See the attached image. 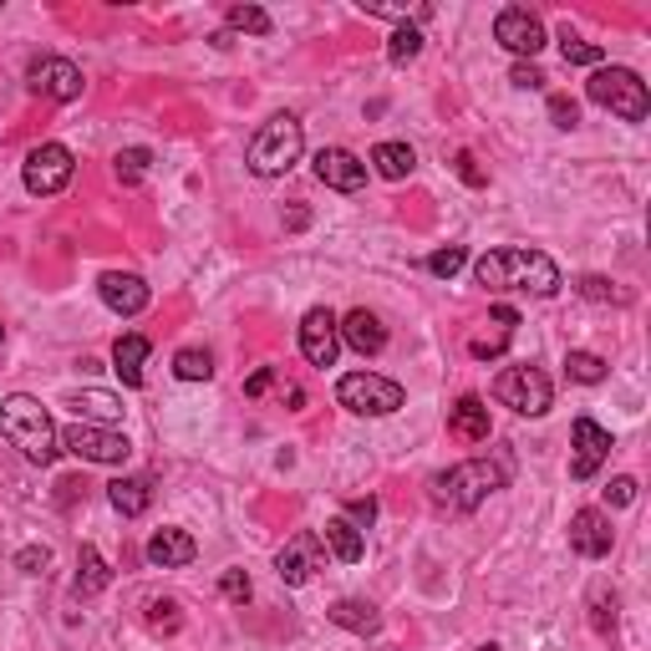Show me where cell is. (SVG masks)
Here are the masks:
<instances>
[{"label": "cell", "mask_w": 651, "mask_h": 651, "mask_svg": "<svg viewBox=\"0 0 651 651\" xmlns=\"http://www.w3.org/2000/svg\"><path fill=\"white\" fill-rule=\"evenodd\" d=\"M453 168H459V178H463V184H474V189H484V184H488V174L478 168V158H474L469 149H463L459 158H453Z\"/></svg>", "instance_id": "obj_39"}, {"label": "cell", "mask_w": 651, "mask_h": 651, "mask_svg": "<svg viewBox=\"0 0 651 651\" xmlns=\"http://www.w3.org/2000/svg\"><path fill=\"white\" fill-rule=\"evenodd\" d=\"M224 21H229V31H245V36H270V11H260V5H229Z\"/></svg>", "instance_id": "obj_30"}, {"label": "cell", "mask_w": 651, "mask_h": 651, "mask_svg": "<svg viewBox=\"0 0 651 651\" xmlns=\"http://www.w3.org/2000/svg\"><path fill=\"white\" fill-rule=\"evenodd\" d=\"M336 326H341V341H346L356 356H377L387 346V326L377 321L367 306H362V311H352L346 321H336Z\"/></svg>", "instance_id": "obj_18"}, {"label": "cell", "mask_w": 651, "mask_h": 651, "mask_svg": "<svg viewBox=\"0 0 651 651\" xmlns=\"http://www.w3.org/2000/svg\"><path fill=\"white\" fill-rule=\"evenodd\" d=\"M300 153H306V128H300V118L275 113V118L250 138V174L255 178H281L300 163Z\"/></svg>", "instance_id": "obj_4"}, {"label": "cell", "mask_w": 651, "mask_h": 651, "mask_svg": "<svg viewBox=\"0 0 651 651\" xmlns=\"http://www.w3.org/2000/svg\"><path fill=\"white\" fill-rule=\"evenodd\" d=\"M174 371L184 382H209V377H214V356L199 352V346H184V352L174 356Z\"/></svg>", "instance_id": "obj_29"}, {"label": "cell", "mask_w": 651, "mask_h": 651, "mask_svg": "<svg viewBox=\"0 0 651 651\" xmlns=\"http://www.w3.org/2000/svg\"><path fill=\"white\" fill-rule=\"evenodd\" d=\"M326 616H331V626L352 631V637H371V631L382 626V616H377V606H371V601H336Z\"/></svg>", "instance_id": "obj_24"}, {"label": "cell", "mask_w": 651, "mask_h": 651, "mask_svg": "<svg viewBox=\"0 0 651 651\" xmlns=\"http://www.w3.org/2000/svg\"><path fill=\"white\" fill-rule=\"evenodd\" d=\"M321 565H326V545L316 530H300L296 540H285V549L275 555V570H281L285 585H306Z\"/></svg>", "instance_id": "obj_14"}, {"label": "cell", "mask_w": 651, "mask_h": 651, "mask_svg": "<svg viewBox=\"0 0 651 651\" xmlns=\"http://www.w3.org/2000/svg\"><path fill=\"white\" fill-rule=\"evenodd\" d=\"M107 499H113V509H118L122 519H138L153 504V484L149 478H113V484H107Z\"/></svg>", "instance_id": "obj_25"}, {"label": "cell", "mask_w": 651, "mask_h": 651, "mask_svg": "<svg viewBox=\"0 0 651 651\" xmlns=\"http://www.w3.org/2000/svg\"><path fill=\"white\" fill-rule=\"evenodd\" d=\"M193 555H199L193 534H184V530H153L149 565H158V570H178V565H193Z\"/></svg>", "instance_id": "obj_20"}, {"label": "cell", "mask_w": 651, "mask_h": 651, "mask_svg": "<svg viewBox=\"0 0 651 651\" xmlns=\"http://www.w3.org/2000/svg\"><path fill=\"white\" fill-rule=\"evenodd\" d=\"M61 448L76 453L82 463H128V453H133V443L118 428H103V423H72V428H61Z\"/></svg>", "instance_id": "obj_8"}, {"label": "cell", "mask_w": 651, "mask_h": 651, "mask_svg": "<svg viewBox=\"0 0 651 651\" xmlns=\"http://www.w3.org/2000/svg\"><path fill=\"white\" fill-rule=\"evenodd\" d=\"M478 651H504V647H494V641H488V647H478Z\"/></svg>", "instance_id": "obj_46"}, {"label": "cell", "mask_w": 651, "mask_h": 651, "mask_svg": "<svg viewBox=\"0 0 651 651\" xmlns=\"http://www.w3.org/2000/svg\"><path fill=\"white\" fill-rule=\"evenodd\" d=\"M606 499H611V504H631V499H637V478H631V474L611 478V484H606Z\"/></svg>", "instance_id": "obj_42"}, {"label": "cell", "mask_w": 651, "mask_h": 651, "mask_svg": "<svg viewBox=\"0 0 651 651\" xmlns=\"http://www.w3.org/2000/svg\"><path fill=\"white\" fill-rule=\"evenodd\" d=\"M565 371H570V382H585V387L606 382V362L595 352H570L565 356Z\"/></svg>", "instance_id": "obj_31"}, {"label": "cell", "mask_w": 651, "mask_h": 651, "mask_svg": "<svg viewBox=\"0 0 651 651\" xmlns=\"http://www.w3.org/2000/svg\"><path fill=\"white\" fill-rule=\"evenodd\" d=\"M107 585H113V570H107L103 549H97V545H82V555H76L72 595H76V601H92V595H103Z\"/></svg>", "instance_id": "obj_21"}, {"label": "cell", "mask_w": 651, "mask_h": 651, "mask_svg": "<svg viewBox=\"0 0 651 651\" xmlns=\"http://www.w3.org/2000/svg\"><path fill=\"white\" fill-rule=\"evenodd\" d=\"M504 484H509V469H504V463L469 459V463H459V469H448V474L433 478V504L448 509V514H474L478 504Z\"/></svg>", "instance_id": "obj_3"}, {"label": "cell", "mask_w": 651, "mask_h": 651, "mask_svg": "<svg viewBox=\"0 0 651 651\" xmlns=\"http://www.w3.org/2000/svg\"><path fill=\"white\" fill-rule=\"evenodd\" d=\"M478 285H488V291H530V296H555L565 285L560 265L549 260L545 250H488L478 255L474 265Z\"/></svg>", "instance_id": "obj_1"}, {"label": "cell", "mask_w": 651, "mask_h": 651, "mask_svg": "<svg viewBox=\"0 0 651 651\" xmlns=\"http://www.w3.org/2000/svg\"><path fill=\"white\" fill-rule=\"evenodd\" d=\"M549 122H555V128H576V122H580V107L570 103L565 92H555V97H549Z\"/></svg>", "instance_id": "obj_37"}, {"label": "cell", "mask_w": 651, "mask_h": 651, "mask_svg": "<svg viewBox=\"0 0 651 651\" xmlns=\"http://www.w3.org/2000/svg\"><path fill=\"white\" fill-rule=\"evenodd\" d=\"M570 478H595V469L611 459V433L595 423V417H576V428H570Z\"/></svg>", "instance_id": "obj_13"}, {"label": "cell", "mask_w": 651, "mask_h": 651, "mask_svg": "<svg viewBox=\"0 0 651 651\" xmlns=\"http://www.w3.org/2000/svg\"><path fill=\"white\" fill-rule=\"evenodd\" d=\"M220 591H224V601H250V576L245 570H224Z\"/></svg>", "instance_id": "obj_38"}, {"label": "cell", "mask_w": 651, "mask_h": 651, "mask_svg": "<svg viewBox=\"0 0 651 651\" xmlns=\"http://www.w3.org/2000/svg\"><path fill=\"white\" fill-rule=\"evenodd\" d=\"M423 51V31L413 26V21H402L398 31H392V42H387V61H398V67H407V61Z\"/></svg>", "instance_id": "obj_28"}, {"label": "cell", "mask_w": 651, "mask_h": 651, "mask_svg": "<svg viewBox=\"0 0 651 651\" xmlns=\"http://www.w3.org/2000/svg\"><path fill=\"white\" fill-rule=\"evenodd\" d=\"M509 82H514V87H524V92H540V87H545V72H540L534 61H519L514 72H509Z\"/></svg>", "instance_id": "obj_40"}, {"label": "cell", "mask_w": 651, "mask_h": 651, "mask_svg": "<svg viewBox=\"0 0 651 651\" xmlns=\"http://www.w3.org/2000/svg\"><path fill=\"white\" fill-rule=\"evenodd\" d=\"M97 291H103L107 311H118V316H138L153 296L149 281H143V275H128V270H107L103 281H97Z\"/></svg>", "instance_id": "obj_17"}, {"label": "cell", "mask_w": 651, "mask_h": 651, "mask_svg": "<svg viewBox=\"0 0 651 651\" xmlns=\"http://www.w3.org/2000/svg\"><path fill=\"white\" fill-rule=\"evenodd\" d=\"M494 42L504 51H514V57H540L545 51V26H540V15L524 11V5H504L499 21H494Z\"/></svg>", "instance_id": "obj_11"}, {"label": "cell", "mask_w": 651, "mask_h": 651, "mask_svg": "<svg viewBox=\"0 0 651 651\" xmlns=\"http://www.w3.org/2000/svg\"><path fill=\"white\" fill-rule=\"evenodd\" d=\"M0 438L11 448H21L26 463H42V469L61 453V433L51 423V413L36 398H26V392H11L0 402Z\"/></svg>", "instance_id": "obj_2"}, {"label": "cell", "mask_w": 651, "mask_h": 651, "mask_svg": "<svg viewBox=\"0 0 651 651\" xmlns=\"http://www.w3.org/2000/svg\"><path fill=\"white\" fill-rule=\"evenodd\" d=\"M560 51H565V61H570V67H601V57H606L595 42H580V36H570V31L560 36Z\"/></svg>", "instance_id": "obj_32"}, {"label": "cell", "mask_w": 651, "mask_h": 651, "mask_svg": "<svg viewBox=\"0 0 651 651\" xmlns=\"http://www.w3.org/2000/svg\"><path fill=\"white\" fill-rule=\"evenodd\" d=\"M336 402L356 417H387L402 407V387L392 377H377V371H346L336 382Z\"/></svg>", "instance_id": "obj_6"}, {"label": "cell", "mask_w": 651, "mask_h": 651, "mask_svg": "<svg viewBox=\"0 0 651 651\" xmlns=\"http://www.w3.org/2000/svg\"><path fill=\"white\" fill-rule=\"evenodd\" d=\"M463 265H469V250H463V245H448V250L428 255V270L438 275V281H453Z\"/></svg>", "instance_id": "obj_34"}, {"label": "cell", "mask_w": 651, "mask_h": 651, "mask_svg": "<svg viewBox=\"0 0 651 651\" xmlns=\"http://www.w3.org/2000/svg\"><path fill=\"white\" fill-rule=\"evenodd\" d=\"M346 519H352L356 530H367L371 519H377V499H352L346 504Z\"/></svg>", "instance_id": "obj_43"}, {"label": "cell", "mask_w": 651, "mask_h": 651, "mask_svg": "<svg viewBox=\"0 0 651 651\" xmlns=\"http://www.w3.org/2000/svg\"><path fill=\"white\" fill-rule=\"evenodd\" d=\"M26 82H31V92L36 97H51V103H76L82 97V67L76 61H67V57H36L31 61V72H26Z\"/></svg>", "instance_id": "obj_10"}, {"label": "cell", "mask_w": 651, "mask_h": 651, "mask_svg": "<svg viewBox=\"0 0 651 651\" xmlns=\"http://www.w3.org/2000/svg\"><path fill=\"white\" fill-rule=\"evenodd\" d=\"M72 407H76V423H103V428H113L122 417V402L113 392H76Z\"/></svg>", "instance_id": "obj_26"}, {"label": "cell", "mask_w": 651, "mask_h": 651, "mask_svg": "<svg viewBox=\"0 0 651 651\" xmlns=\"http://www.w3.org/2000/svg\"><path fill=\"white\" fill-rule=\"evenodd\" d=\"M149 336H138V331H128V336H118V346H113V371L122 377V387H143V362H149Z\"/></svg>", "instance_id": "obj_22"}, {"label": "cell", "mask_w": 651, "mask_h": 651, "mask_svg": "<svg viewBox=\"0 0 651 651\" xmlns=\"http://www.w3.org/2000/svg\"><path fill=\"white\" fill-rule=\"evenodd\" d=\"M494 398L519 417H545L555 387H549V377L540 367H504L499 377H494Z\"/></svg>", "instance_id": "obj_7"}, {"label": "cell", "mask_w": 651, "mask_h": 651, "mask_svg": "<svg viewBox=\"0 0 651 651\" xmlns=\"http://www.w3.org/2000/svg\"><path fill=\"white\" fill-rule=\"evenodd\" d=\"M321 545L336 555V560H346V565H356L362 555H367V540H362V530H356L346 514H336V519H326V530H321Z\"/></svg>", "instance_id": "obj_23"}, {"label": "cell", "mask_w": 651, "mask_h": 651, "mask_svg": "<svg viewBox=\"0 0 651 651\" xmlns=\"http://www.w3.org/2000/svg\"><path fill=\"white\" fill-rule=\"evenodd\" d=\"M316 178H321L326 189H336V193H362V184H367V163L356 158V153H346V149H321L316 153Z\"/></svg>", "instance_id": "obj_16"}, {"label": "cell", "mask_w": 651, "mask_h": 651, "mask_svg": "<svg viewBox=\"0 0 651 651\" xmlns=\"http://www.w3.org/2000/svg\"><path fill=\"white\" fill-rule=\"evenodd\" d=\"M611 545H616V530H611V519L601 509H580L570 519V549H576L580 560H606Z\"/></svg>", "instance_id": "obj_15"}, {"label": "cell", "mask_w": 651, "mask_h": 651, "mask_svg": "<svg viewBox=\"0 0 651 651\" xmlns=\"http://www.w3.org/2000/svg\"><path fill=\"white\" fill-rule=\"evenodd\" d=\"M336 352H341V326L326 306H311L300 316V356L311 367H336Z\"/></svg>", "instance_id": "obj_12"}, {"label": "cell", "mask_w": 651, "mask_h": 651, "mask_svg": "<svg viewBox=\"0 0 651 651\" xmlns=\"http://www.w3.org/2000/svg\"><path fill=\"white\" fill-rule=\"evenodd\" d=\"M448 433L463 443H488V402L484 398H459L448 407Z\"/></svg>", "instance_id": "obj_19"}, {"label": "cell", "mask_w": 651, "mask_h": 651, "mask_svg": "<svg viewBox=\"0 0 651 651\" xmlns=\"http://www.w3.org/2000/svg\"><path fill=\"white\" fill-rule=\"evenodd\" d=\"M371 168L398 184V178H407L417 168V153L407 149V143H377V149H371Z\"/></svg>", "instance_id": "obj_27"}, {"label": "cell", "mask_w": 651, "mask_h": 651, "mask_svg": "<svg viewBox=\"0 0 651 651\" xmlns=\"http://www.w3.org/2000/svg\"><path fill=\"white\" fill-rule=\"evenodd\" d=\"M576 291H580V296H585V300H626L622 291H616V285L606 281V275H585V281H580Z\"/></svg>", "instance_id": "obj_36"}, {"label": "cell", "mask_w": 651, "mask_h": 651, "mask_svg": "<svg viewBox=\"0 0 651 651\" xmlns=\"http://www.w3.org/2000/svg\"><path fill=\"white\" fill-rule=\"evenodd\" d=\"M76 174V158L67 143H42V149L26 153V168H21V178H26L31 193H42V199H51V193H61L67 184H72Z\"/></svg>", "instance_id": "obj_9"}, {"label": "cell", "mask_w": 651, "mask_h": 651, "mask_svg": "<svg viewBox=\"0 0 651 651\" xmlns=\"http://www.w3.org/2000/svg\"><path fill=\"white\" fill-rule=\"evenodd\" d=\"M46 560H51V555H46V549H36V545H31V549H21V555H15V565H21L26 576H36V570H42Z\"/></svg>", "instance_id": "obj_44"}, {"label": "cell", "mask_w": 651, "mask_h": 651, "mask_svg": "<svg viewBox=\"0 0 651 651\" xmlns=\"http://www.w3.org/2000/svg\"><path fill=\"white\" fill-rule=\"evenodd\" d=\"M149 626L153 631H178V601H149Z\"/></svg>", "instance_id": "obj_35"}, {"label": "cell", "mask_w": 651, "mask_h": 651, "mask_svg": "<svg viewBox=\"0 0 651 651\" xmlns=\"http://www.w3.org/2000/svg\"><path fill=\"white\" fill-rule=\"evenodd\" d=\"M113 163H118V178H122V184H143V174H149L153 153H149V149H122Z\"/></svg>", "instance_id": "obj_33"}, {"label": "cell", "mask_w": 651, "mask_h": 651, "mask_svg": "<svg viewBox=\"0 0 651 651\" xmlns=\"http://www.w3.org/2000/svg\"><path fill=\"white\" fill-rule=\"evenodd\" d=\"M595 631H611L616 626V595H606V591H595Z\"/></svg>", "instance_id": "obj_41"}, {"label": "cell", "mask_w": 651, "mask_h": 651, "mask_svg": "<svg viewBox=\"0 0 651 651\" xmlns=\"http://www.w3.org/2000/svg\"><path fill=\"white\" fill-rule=\"evenodd\" d=\"M0 341H5V326H0Z\"/></svg>", "instance_id": "obj_47"}, {"label": "cell", "mask_w": 651, "mask_h": 651, "mask_svg": "<svg viewBox=\"0 0 651 651\" xmlns=\"http://www.w3.org/2000/svg\"><path fill=\"white\" fill-rule=\"evenodd\" d=\"M585 97H591L595 107L616 113L622 122H647V113H651L647 82H641L631 67H595V76L585 82Z\"/></svg>", "instance_id": "obj_5"}, {"label": "cell", "mask_w": 651, "mask_h": 651, "mask_svg": "<svg viewBox=\"0 0 651 651\" xmlns=\"http://www.w3.org/2000/svg\"><path fill=\"white\" fill-rule=\"evenodd\" d=\"M270 387H275V371H255L250 382H245V398H265Z\"/></svg>", "instance_id": "obj_45"}]
</instances>
